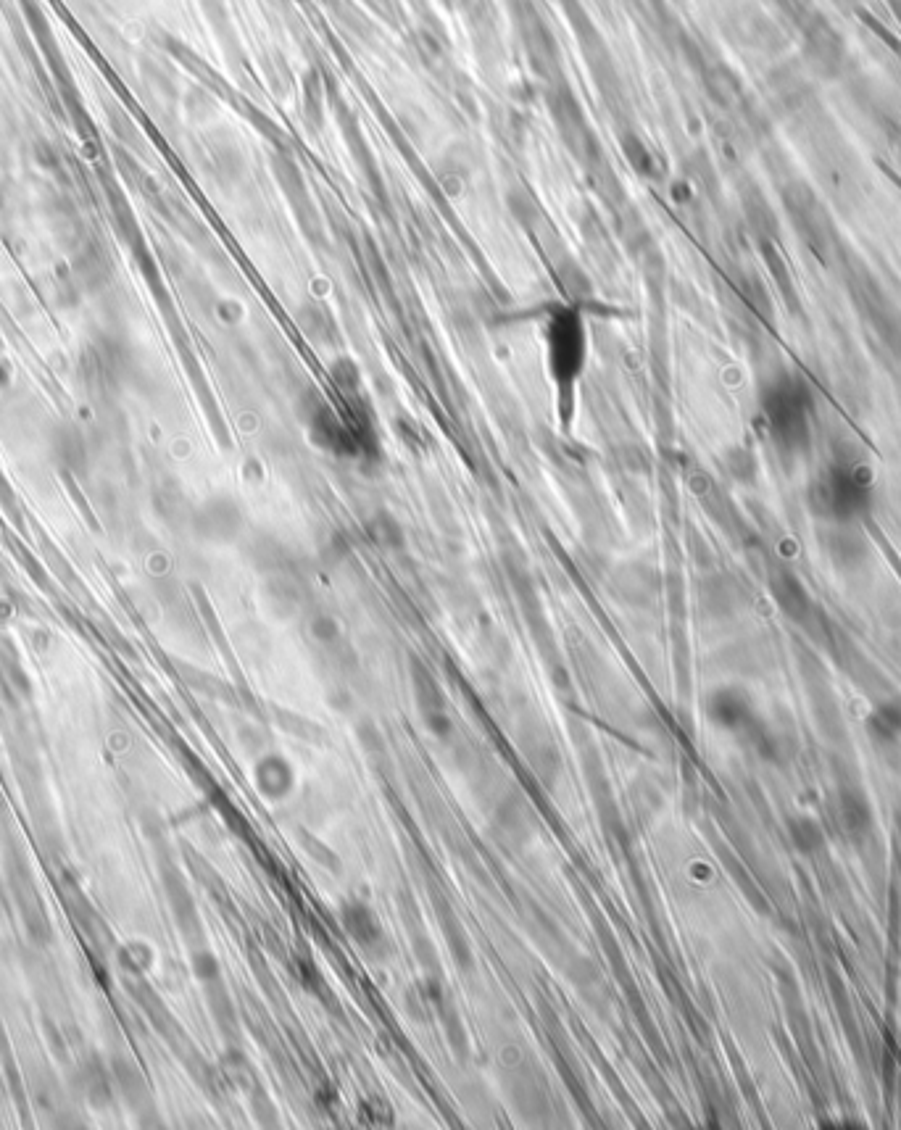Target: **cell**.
I'll return each mask as SVG.
<instances>
[{
    "mask_svg": "<svg viewBox=\"0 0 901 1130\" xmlns=\"http://www.w3.org/2000/svg\"><path fill=\"white\" fill-rule=\"evenodd\" d=\"M195 533L214 543H227L240 533L243 527V512L240 506L227 496H214L206 504L198 506L193 517Z\"/></svg>",
    "mask_w": 901,
    "mask_h": 1130,
    "instance_id": "3957f363",
    "label": "cell"
},
{
    "mask_svg": "<svg viewBox=\"0 0 901 1130\" xmlns=\"http://www.w3.org/2000/svg\"><path fill=\"white\" fill-rule=\"evenodd\" d=\"M298 322H301L303 332H306V338H309L311 343H330L332 322L327 319L325 311L306 309L301 317H298Z\"/></svg>",
    "mask_w": 901,
    "mask_h": 1130,
    "instance_id": "5b68a950",
    "label": "cell"
},
{
    "mask_svg": "<svg viewBox=\"0 0 901 1130\" xmlns=\"http://www.w3.org/2000/svg\"><path fill=\"white\" fill-rule=\"evenodd\" d=\"M585 361V332L583 322L575 311H556L548 322V364L556 385L564 398L572 396L580 369Z\"/></svg>",
    "mask_w": 901,
    "mask_h": 1130,
    "instance_id": "6da1fadb",
    "label": "cell"
},
{
    "mask_svg": "<svg viewBox=\"0 0 901 1130\" xmlns=\"http://www.w3.org/2000/svg\"><path fill=\"white\" fill-rule=\"evenodd\" d=\"M369 533H372V538H375L380 546H388V548L404 546V527L398 525V519L388 512H380L372 517V522H369Z\"/></svg>",
    "mask_w": 901,
    "mask_h": 1130,
    "instance_id": "277c9868",
    "label": "cell"
},
{
    "mask_svg": "<svg viewBox=\"0 0 901 1130\" xmlns=\"http://www.w3.org/2000/svg\"><path fill=\"white\" fill-rule=\"evenodd\" d=\"M3 206H6V193H3V188H0V211H3Z\"/></svg>",
    "mask_w": 901,
    "mask_h": 1130,
    "instance_id": "8992f818",
    "label": "cell"
},
{
    "mask_svg": "<svg viewBox=\"0 0 901 1130\" xmlns=\"http://www.w3.org/2000/svg\"><path fill=\"white\" fill-rule=\"evenodd\" d=\"M804 56L822 77H836L844 61V37L838 35L825 16H812L804 24Z\"/></svg>",
    "mask_w": 901,
    "mask_h": 1130,
    "instance_id": "7a4b0ae2",
    "label": "cell"
}]
</instances>
